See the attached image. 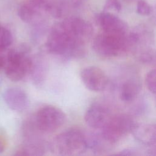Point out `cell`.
Masks as SVG:
<instances>
[{
    "instance_id": "14",
    "label": "cell",
    "mask_w": 156,
    "mask_h": 156,
    "mask_svg": "<svg viewBox=\"0 0 156 156\" xmlns=\"http://www.w3.org/2000/svg\"><path fill=\"white\" fill-rule=\"evenodd\" d=\"M132 133L136 140L143 144L149 146L156 144V123L135 124Z\"/></svg>"
},
{
    "instance_id": "4",
    "label": "cell",
    "mask_w": 156,
    "mask_h": 156,
    "mask_svg": "<svg viewBox=\"0 0 156 156\" xmlns=\"http://www.w3.org/2000/svg\"><path fill=\"white\" fill-rule=\"evenodd\" d=\"M129 34L127 35L102 32L93 40L92 48L99 55L115 57L129 51Z\"/></svg>"
},
{
    "instance_id": "17",
    "label": "cell",
    "mask_w": 156,
    "mask_h": 156,
    "mask_svg": "<svg viewBox=\"0 0 156 156\" xmlns=\"http://www.w3.org/2000/svg\"><path fill=\"white\" fill-rule=\"evenodd\" d=\"M12 41L13 37L10 30L0 24V49L9 48Z\"/></svg>"
},
{
    "instance_id": "11",
    "label": "cell",
    "mask_w": 156,
    "mask_h": 156,
    "mask_svg": "<svg viewBox=\"0 0 156 156\" xmlns=\"http://www.w3.org/2000/svg\"><path fill=\"white\" fill-rule=\"evenodd\" d=\"M97 21L102 32L121 35H127L129 33L127 24L109 12L105 11L100 13L97 17Z\"/></svg>"
},
{
    "instance_id": "7",
    "label": "cell",
    "mask_w": 156,
    "mask_h": 156,
    "mask_svg": "<svg viewBox=\"0 0 156 156\" xmlns=\"http://www.w3.org/2000/svg\"><path fill=\"white\" fill-rule=\"evenodd\" d=\"M32 121L42 133H51L58 130L65 124L66 115L58 107L46 105L37 112Z\"/></svg>"
},
{
    "instance_id": "18",
    "label": "cell",
    "mask_w": 156,
    "mask_h": 156,
    "mask_svg": "<svg viewBox=\"0 0 156 156\" xmlns=\"http://www.w3.org/2000/svg\"><path fill=\"white\" fill-rule=\"evenodd\" d=\"M145 83L147 89L151 93L156 94V68L147 73L145 78Z\"/></svg>"
},
{
    "instance_id": "22",
    "label": "cell",
    "mask_w": 156,
    "mask_h": 156,
    "mask_svg": "<svg viewBox=\"0 0 156 156\" xmlns=\"http://www.w3.org/2000/svg\"><path fill=\"white\" fill-rule=\"evenodd\" d=\"M148 154L151 155H156V144L151 146L148 151Z\"/></svg>"
},
{
    "instance_id": "5",
    "label": "cell",
    "mask_w": 156,
    "mask_h": 156,
    "mask_svg": "<svg viewBox=\"0 0 156 156\" xmlns=\"http://www.w3.org/2000/svg\"><path fill=\"white\" fill-rule=\"evenodd\" d=\"M28 53L26 47L16 49H11L3 69L10 80L14 82L20 81L30 74L34 60Z\"/></svg>"
},
{
    "instance_id": "26",
    "label": "cell",
    "mask_w": 156,
    "mask_h": 156,
    "mask_svg": "<svg viewBox=\"0 0 156 156\" xmlns=\"http://www.w3.org/2000/svg\"><path fill=\"white\" fill-rule=\"evenodd\" d=\"M1 74H0V83H1Z\"/></svg>"
},
{
    "instance_id": "3",
    "label": "cell",
    "mask_w": 156,
    "mask_h": 156,
    "mask_svg": "<svg viewBox=\"0 0 156 156\" xmlns=\"http://www.w3.org/2000/svg\"><path fill=\"white\" fill-rule=\"evenodd\" d=\"M49 147L58 155H80L88 148L87 136L79 129H69L54 138Z\"/></svg>"
},
{
    "instance_id": "21",
    "label": "cell",
    "mask_w": 156,
    "mask_h": 156,
    "mask_svg": "<svg viewBox=\"0 0 156 156\" xmlns=\"http://www.w3.org/2000/svg\"><path fill=\"white\" fill-rule=\"evenodd\" d=\"M118 154L124 155H138V154L137 153L136 150H134L133 149L127 148L121 151Z\"/></svg>"
},
{
    "instance_id": "15",
    "label": "cell",
    "mask_w": 156,
    "mask_h": 156,
    "mask_svg": "<svg viewBox=\"0 0 156 156\" xmlns=\"http://www.w3.org/2000/svg\"><path fill=\"white\" fill-rule=\"evenodd\" d=\"M141 90V84L139 79L131 77L124 82L119 88V98L126 102L135 100Z\"/></svg>"
},
{
    "instance_id": "20",
    "label": "cell",
    "mask_w": 156,
    "mask_h": 156,
    "mask_svg": "<svg viewBox=\"0 0 156 156\" xmlns=\"http://www.w3.org/2000/svg\"><path fill=\"white\" fill-rule=\"evenodd\" d=\"M105 11L109 10L119 12L121 10V5L118 0H107L105 5Z\"/></svg>"
},
{
    "instance_id": "19",
    "label": "cell",
    "mask_w": 156,
    "mask_h": 156,
    "mask_svg": "<svg viewBox=\"0 0 156 156\" xmlns=\"http://www.w3.org/2000/svg\"><path fill=\"white\" fill-rule=\"evenodd\" d=\"M136 12L142 16H147L152 13V8L144 0H139L136 5Z\"/></svg>"
},
{
    "instance_id": "25",
    "label": "cell",
    "mask_w": 156,
    "mask_h": 156,
    "mask_svg": "<svg viewBox=\"0 0 156 156\" xmlns=\"http://www.w3.org/2000/svg\"><path fill=\"white\" fill-rule=\"evenodd\" d=\"M125 1H128V2H131V1H135V0H125Z\"/></svg>"
},
{
    "instance_id": "23",
    "label": "cell",
    "mask_w": 156,
    "mask_h": 156,
    "mask_svg": "<svg viewBox=\"0 0 156 156\" xmlns=\"http://www.w3.org/2000/svg\"><path fill=\"white\" fill-rule=\"evenodd\" d=\"M5 147V144L4 141H3V140L0 139V154L4 151Z\"/></svg>"
},
{
    "instance_id": "6",
    "label": "cell",
    "mask_w": 156,
    "mask_h": 156,
    "mask_svg": "<svg viewBox=\"0 0 156 156\" xmlns=\"http://www.w3.org/2000/svg\"><path fill=\"white\" fill-rule=\"evenodd\" d=\"M135 125L133 119L127 115H113L101 129V134L112 145L122 140L129 133H132Z\"/></svg>"
},
{
    "instance_id": "24",
    "label": "cell",
    "mask_w": 156,
    "mask_h": 156,
    "mask_svg": "<svg viewBox=\"0 0 156 156\" xmlns=\"http://www.w3.org/2000/svg\"><path fill=\"white\" fill-rule=\"evenodd\" d=\"M152 12H153V18H154V22L156 23V8L154 10H153L152 9Z\"/></svg>"
},
{
    "instance_id": "10",
    "label": "cell",
    "mask_w": 156,
    "mask_h": 156,
    "mask_svg": "<svg viewBox=\"0 0 156 156\" xmlns=\"http://www.w3.org/2000/svg\"><path fill=\"white\" fill-rule=\"evenodd\" d=\"M49 7L45 0H30L20 6L18 15L26 23H35L40 20L44 12H49Z\"/></svg>"
},
{
    "instance_id": "2",
    "label": "cell",
    "mask_w": 156,
    "mask_h": 156,
    "mask_svg": "<svg viewBox=\"0 0 156 156\" xmlns=\"http://www.w3.org/2000/svg\"><path fill=\"white\" fill-rule=\"evenodd\" d=\"M129 51L141 62H151L155 57V37L153 32L147 26H136L129 33Z\"/></svg>"
},
{
    "instance_id": "16",
    "label": "cell",
    "mask_w": 156,
    "mask_h": 156,
    "mask_svg": "<svg viewBox=\"0 0 156 156\" xmlns=\"http://www.w3.org/2000/svg\"><path fill=\"white\" fill-rule=\"evenodd\" d=\"M46 68L45 63L43 60H34L33 68L30 75L35 83L38 85L43 82L46 75Z\"/></svg>"
},
{
    "instance_id": "12",
    "label": "cell",
    "mask_w": 156,
    "mask_h": 156,
    "mask_svg": "<svg viewBox=\"0 0 156 156\" xmlns=\"http://www.w3.org/2000/svg\"><path fill=\"white\" fill-rule=\"evenodd\" d=\"M111 116L107 107L101 104L94 103L87 109L84 119L89 127L94 129H101Z\"/></svg>"
},
{
    "instance_id": "13",
    "label": "cell",
    "mask_w": 156,
    "mask_h": 156,
    "mask_svg": "<svg viewBox=\"0 0 156 156\" xmlns=\"http://www.w3.org/2000/svg\"><path fill=\"white\" fill-rule=\"evenodd\" d=\"M3 99L12 110L23 112L29 106V99L26 91L19 87H10L3 93Z\"/></svg>"
},
{
    "instance_id": "27",
    "label": "cell",
    "mask_w": 156,
    "mask_h": 156,
    "mask_svg": "<svg viewBox=\"0 0 156 156\" xmlns=\"http://www.w3.org/2000/svg\"><path fill=\"white\" fill-rule=\"evenodd\" d=\"M154 59H155V60H156V53L155 54V57H154Z\"/></svg>"
},
{
    "instance_id": "9",
    "label": "cell",
    "mask_w": 156,
    "mask_h": 156,
    "mask_svg": "<svg viewBox=\"0 0 156 156\" xmlns=\"http://www.w3.org/2000/svg\"><path fill=\"white\" fill-rule=\"evenodd\" d=\"M80 75L85 86L92 91H102L107 88L109 83L106 74L97 66H87L81 71Z\"/></svg>"
},
{
    "instance_id": "8",
    "label": "cell",
    "mask_w": 156,
    "mask_h": 156,
    "mask_svg": "<svg viewBox=\"0 0 156 156\" xmlns=\"http://www.w3.org/2000/svg\"><path fill=\"white\" fill-rule=\"evenodd\" d=\"M60 24L76 44L85 48L93 32V27L88 22L80 18L72 16L67 18Z\"/></svg>"
},
{
    "instance_id": "1",
    "label": "cell",
    "mask_w": 156,
    "mask_h": 156,
    "mask_svg": "<svg viewBox=\"0 0 156 156\" xmlns=\"http://www.w3.org/2000/svg\"><path fill=\"white\" fill-rule=\"evenodd\" d=\"M45 46L51 54L67 58L81 57L85 53V48L77 45L60 23L52 27L48 36Z\"/></svg>"
}]
</instances>
